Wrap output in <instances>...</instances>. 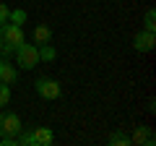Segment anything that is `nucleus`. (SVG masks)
<instances>
[{"label":"nucleus","instance_id":"f257e3e1","mask_svg":"<svg viewBox=\"0 0 156 146\" xmlns=\"http://www.w3.org/2000/svg\"><path fill=\"white\" fill-rule=\"evenodd\" d=\"M23 39H26V37H23V26L3 24V26H0V57L13 55V50H16Z\"/></svg>","mask_w":156,"mask_h":146},{"label":"nucleus","instance_id":"f03ea898","mask_svg":"<svg viewBox=\"0 0 156 146\" xmlns=\"http://www.w3.org/2000/svg\"><path fill=\"white\" fill-rule=\"evenodd\" d=\"M13 52H16V63H18L21 71H31V68H37L39 63H42L39 60V47L31 45V42H26V39H23Z\"/></svg>","mask_w":156,"mask_h":146},{"label":"nucleus","instance_id":"7ed1b4c3","mask_svg":"<svg viewBox=\"0 0 156 146\" xmlns=\"http://www.w3.org/2000/svg\"><path fill=\"white\" fill-rule=\"evenodd\" d=\"M34 89H37V94L42 97V99H50V102L62 97V86L57 84L55 78H47V76H44V78H37V81H34Z\"/></svg>","mask_w":156,"mask_h":146},{"label":"nucleus","instance_id":"20e7f679","mask_svg":"<svg viewBox=\"0 0 156 146\" xmlns=\"http://www.w3.org/2000/svg\"><path fill=\"white\" fill-rule=\"evenodd\" d=\"M21 133V118L16 112L0 115V136H18Z\"/></svg>","mask_w":156,"mask_h":146},{"label":"nucleus","instance_id":"39448f33","mask_svg":"<svg viewBox=\"0 0 156 146\" xmlns=\"http://www.w3.org/2000/svg\"><path fill=\"white\" fill-rule=\"evenodd\" d=\"M154 47H156V34L154 31H146L143 29V31H138L133 37V50L135 52H151Z\"/></svg>","mask_w":156,"mask_h":146},{"label":"nucleus","instance_id":"423d86ee","mask_svg":"<svg viewBox=\"0 0 156 146\" xmlns=\"http://www.w3.org/2000/svg\"><path fill=\"white\" fill-rule=\"evenodd\" d=\"M130 146H154V133L146 125H138L130 136Z\"/></svg>","mask_w":156,"mask_h":146},{"label":"nucleus","instance_id":"0eeeda50","mask_svg":"<svg viewBox=\"0 0 156 146\" xmlns=\"http://www.w3.org/2000/svg\"><path fill=\"white\" fill-rule=\"evenodd\" d=\"M55 133L52 128H34L31 130V146H52Z\"/></svg>","mask_w":156,"mask_h":146},{"label":"nucleus","instance_id":"6e6552de","mask_svg":"<svg viewBox=\"0 0 156 146\" xmlns=\"http://www.w3.org/2000/svg\"><path fill=\"white\" fill-rule=\"evenodd\" d=\"M31 39H34V45H37V47L50 45V42H52V29H50V26H44V24H39V26H34Z\"/></svg>","mask_w":156,"mask_h":146},{"label":"nucleus","instance_id":"1a4fd4ad","mask_svg":"<svg viewBox=\"0 0 156 146\" xmlns=\"http://www.w3.org/2000/svg\"><path fill=\"white\" fill-rule=\"evenodd\" d=\"M0 81L3 84H18V71L11 65V63H5V60H0Z\"/></svg>","mask_w":156,"mask_h":146},{"label":"nucleus","instance_id":"9d476101","mask_svg":"<svg viewBox=\"0 0 156 146\" xmlns=\"http://www.w3.org/2000/svg\"><path fill=\"white\" fill-rule=\"evenodd\" d=\"M107 144H109V146H130V136L122 133V130H115V133H109Z\"/></svg>","mask_w":156,"mask_h":146},{"label":"nucleus","instance_id":"9b49d317","mask_svg":"<svg viewBox=\"0 0 156 146\" xmlns=\"http://www.w3.org/2000/svg\"><path fill=\"white\" fill-rule=\"evenodd\" d=\"M26 21V11L23 8H16V11H8V24H16V26H23Z\"/></svg>","mask_w":156,"mask_h":146},{"label":"nucleus","instance_id":"f8f14e48","mask_svg":"<svg viewBox=\"0 0 156 146\" xmlns=\"http://www.w3.org/2000/svg\"><path fill=\"white\" fill-rule=\"evenodd\" d=\"M143 29H146V31H156V11H154V8L146 11V16H143Z\"/></svg>","mask_w":156,"mask_h":146},{"label":"nucleus","instance_id":"ddd939ff","mask_svg":"<svg viewBox=\"0 0 156 146\" xmlns=\"http://www.w3.org/2000/svg\"><path fill=\"white\" fill-rule=\"evenodd\" d=\"M55 57H57V52H55V47H52V42L39 47V60H47V63H50V60H55Z\"/></svg>","mask_w":156,"mask_h":146},{"label":"nucleus","instance_id":"4468645a","mask_svg":"<svg viewBox=\"0 0 156 146\" xmlns=\"http://www.w3.org/2000/svg\"><path fill=\"white\" fill-rule=\"evenodd\" d=\"M8 102H11V86L0 81V107H5Z\"/></svg>","mask_w":156,"mask_h":146},{"label":"nucleus","instance_id":"2eb2a0df","mask_svg":"<svg viewBox=\"0 0 156 146\" xmlns=\"http://www.w3.org/2000/svg\"><path fill=\"white\" fill-rule=\"evenodd\" d=\"M8 11H11V8H8L5 3H0V26H3V24H8Z\"/></svg>","mask_w":156,"mask_h":146},{"label":"nucleus","instance_id":"dca6fc26","mask_svg":"<svg viewBox=\"0 0 156 146\" xmlns=\"http://www.w3.org/2000/svg\"><path fill=\"white\" fill-rule=\"evenodd\" d=\"M0 60H3V57H0Z\"/></svg>","mask_w":156,"mask_h":146}]
</instances>
